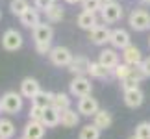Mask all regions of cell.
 I'll use <instances>...</instances> for the list:
<instances>
[{
  "label": "cell",
  "instance_id": "6da1fadb",
  "mask_svg": "<svg viewBox=\"0 0 150 139\" xmlns=\"http://www.w3.org/2000/svg\"><path fill=\"white\" fill-rule=\"evenodd\" d=\"M98 13H100V19L106 22V24H115V22H119L122 19L124 9H122V6L119 2H115V0H106V2L102 4Z\"/></svg>",
  "mask_w": 150,
  "mask_h": 139
},
{
  "label": "cell",
  "instance_id": "7a4b0ae2",
  "mask_svg": "<svg viewBox=\"0 0 150 139\" xmlns=\"http://www.w3.org/2000/svg\"><path fill=\"white\" fill-rule=\"evenodd\" d=\"M0 100H2V111L9 115H17L24 106V96L21 95V91H8L2 95Z\"/></svg>",
  "mask_w": 150,
  "mask_h": 139
},
{
  "label": "cell",
  "instance_id": "3957f363",
  "mask_svg": "<svg viewBox=\"0 0 150 139\" xmlns=\"http://www.w3.org/2000/svg\"><path fill=\"white\" fill-rule=\"evenodd\" d=\"M93 91V84L87 76H74L72 82L69 84V93L76 98H82V96H87L91 95Z\"/></svg>",
  "mask_w": 150,
  "mask_h": 139
},
{
  "label": "cell",
  "instance_id": "277c9868",
  "mask_svg": "<svg viewBox=\"0 0 150 139\" xmlns=\"http://www.w3.org/2000/svg\"><path fill=\"white\" fill-rule=\"evenodd\" d=\"M148 19H150L148 11L143 8H137V9H132V13L128 15V24L135 32H145L148 30Z\"/></svg>",
  "mask_w": 150,
  "mask_h": 139
},
{
  "label": "cell",
  "instance_id": "5b68a950",
  "mask_svg": "<svg viewBox=\"0 0 150 139\" xmlns=\"http://www.w3.org/2000/svg\"><path fill=\"white\" fill-rule=\"evenodd\" d=\"M48 57H50L52 65H56V67H69L71 61H72V57H74V54L67 48V46L59 45V46H52Z\"/></svg>",
  "mask_w": 150,
  "mask_h": 139
},
{
  "label": "cell",
  "instance_id": "8992f818",
  "mask_svg": "<svg viewBox=\"0 0 150 139\" xmlns=\"http://www.w3.org/2000/svg\"><path fill=\"white\" fill-rule=\"evenodd\" d=\"M24 39H22V33L15 28H9L2 33V48L8 52H17L22 46Z\"/></svg>",
  "mask_w": 150,
  "mask_h": 139
},
{
  "label": "cell",
  "instance_id": "52a82bcc",
  "mask_svg": "<svg viewBox=\"0 0 150 139\" xmlns=\"http://www.w3.org/2000/svg\"><path fill=\"white\" fill-rule=\"evenodd\" d=\"M109 45L115 50H122L128 45H132V37H130L128 30H124V28H113L111 33H109Z\"/></svg>",
  "mask_w": 150,
  "mask_h": 139
},
{
  "label": "cell",
  "instance_id": "ba28073f",
  "mask_svg": "<svg viewBox=\"0 0 150 139\" xmlns=\"http://www.w3.org/2000/svg\"><path fill=\"white\" fill-rule=\"evenodd\" d=\"M98 109H100L98 100H96V98H93L91 95L82 96V98L78 100V113L83 115V117H93V115L98 111Z\"/></svg>",
  "mask_w": 150,
  "mask_h": 139
},
{
  "label": "cell",
  "instance_id": "9c48e42d",
  "mask_svg": "<svg viewBox=\"0 0 150 139\" xmlns=\"http://www.w3.org/2000/svg\"><path fill=\"white\" fill-rule=\"evenodd\" d=\"M32 35H33L35 43H52V39H54V28L50 24H47V22H39L32 30Z\"/></svg>",
  "mask_w": 150,
  "mask_h": 139
},
{
  "label": "cell",
  "instance_id": "30bf717a",
  "mask_svg": "<svg viewBox=\"0 0 150 139\" xmlns=\"http://www.w3.org/2000/svg\"><path fill=\"white\" fill-rule=\"evenodd\" d=\"M109 33H111V30H109L108 26L98 24V26H95L93 30H89V41L96 46H104V45L109 43Z\"/></svg>",
  "mask_w": 150,
  "mask_h": 139
},
{
  "label": "cell",
  "instance_id": "8fae6325",
  "mask_svg": "<svg viewBox=\"0 0 150 139\" xmlns=\"http://www.w3.org/2000/svg\"><path fill=\"white\" fill-rule=\"evenodd\" d=\"M122 98H124V104L128 108L137 109V108L143 106V102H145V93H143L139 87H135V89H124Z\"/></svg>",
  "mask_w": 150,
  "mask_h": 139
},
{
  "label": "cell",
  "instance_id": "7c38bea8",
  "mask_svg": "<svg viewBox=\"0 0 150 139\" xmlns=\"http://www.w3.org/2000/svg\"><path fill=\"white\" fill-rule=\"evenodd\" d=\"M122 61L128 63L130 67H139L141 61H143L141 48L135 45H128L126 48H122Z\"/></svg>",
  "mask_w": 150,
  "mask_h": 139
},
{
  "label": "cell",
  "instance_id": "4fadbf2b",
  "mask_svg": "<svg viewBox=\"0 0 150 139\" xmlns=\"http://www.w3.org/2000/svg\"><path fill=\"white\" fill-rule=\"evenodd\" d=\"M21 24L24 26V28H30V30H33V28H35L39 22H41V11H39L35 6H30V8H28L24 13H22L21 17Z\"/></svg>",
  "mask_w": 150,
  "mask_h": 139
},
{
  "label": "cell",
  "instance_id": "5bb4252c",
  "mask_svg": "<svg viewBox=\"0 0 150 139\" xmlns=\"http://www.w3.org/2000/svg\"><path fill=\"white\" fill-rule=\"evenodd\" d=\"M89 65H91V61L85 56H74L71 65H69V71H71L74 76H87L89 74Z\"/></svg>",
  "mask_w": 150,
  "mask_h": 139
},
{
  "label": "cell",
  "instance_id": "9a60e30c",
  "mask_svg": "<svg viewBox=\"0 0 150 139\" xmlns=\"http://www.w3.org/2000/svg\"><path fill=\"white\" fill-rule=\"evenodd\" d=\"M39 91H41V84H39L35 78L28 76V78H24L21 82V95L24 98H30V100H32Z\"/></svg>",
  "mask_w": 150,
  "mask_h": 139
},
{
  "label": "cell",
  "instance_id": "2e32d148",
  "mask_svg": "<svg viewBox=\"0 0 150 139\" xmlns=\"http://www.w3.org/2000/svg\"><path fill=\"white\" fill-rule=\"evenodd\" d=\"M47 126L39 121H28L24 126V137L26 139H43Z\"/></svg>",
  "mask_w": 150,
  "mask_h": 139
},
{
  "label": "cell",
  "instance_id": "e0dca14e",
  "mask_svg": "<svg viewBox=\"0 0 150 139\" xmlns=\"http://www.w3.org/2000/svg\"><path fill=\"white\" fill-rule=\"evenodd\" d=\"M145 80V74L141 72L139 67H134L132 69V72L126 76L124 80H120V85H122V89H135L139 87V84Z\"/></svg>",
  "mask_w": 150,
  "mask_h": 139
},
{
  "label": "cell",
  "instance_id": "ac0fdd59",
  "mask_svg": "<svg viewBox=\"0 0 150 139\" xmlns=\"http://www.w3.org/2000/svg\"><path fill=\"white\" fill-rule=\"evenodd\" d=\"M78 26L82 28V30H93L95 26H98L100 22H98V17H96V13H93V11H82V13L78 15Z\"/></svg>",
  "mask_w": 150,
  "mask_h": 139
},
{
  "label": "cell",
  "instance_id": "d6986e66",
  "mask_svg": "<svg viewBox=\"0 0 150 139\" xmlns=\"http://www.w3.org/2000/svg\"><path fill=\"white\" fill-rule=\"evenodd\" d=\"M78 123H80V113H76V109L69 108L59 113V124L63 128H76Z\"/></svg>",
  "mask_w": 150,
  "mask_h": 139
},
{
  "label": "cell",
  "instance_id": "ffe728a7",
  "mask_svg": "<svg viewBox=\"0 0 150 139\" xmlns=\"http://www.w3.org/2000/svg\"><path fill=\"white\" fill-rule=\"evenodd\" d=\"M98 61L102 63V65H106L108 69H113L120 60H119L117 50H115L113 46H111V48H104V50H100V54H98Z\"/></svg>",
  "mask_w": 150,
  "mask_h": 139
},
{
  "label": "cell",
  "instance_id": "44dd1931",
  "mask_svg": "<svg viewBox=\"0 0 150 139\" xmlns=\"http://www.w3.org/2000/svg\"><path fill=\"white\" fill-rule=\"evenodd\" d=\"M59 113H61V111H57L54 106L45 108L41 123L47 126V128H56V126H59Z\"/></svg>",
  "mask_w": 150,
  "mask_h": 139
},
{
  "label": "cell",
  "instance_id": "7402d4cb",
  "mask_svg": "<svg viewBox=\"0 0 150 139\" xmlns=\"http://www.w3.org/2000/svg\"><path fill=\"white\" fill-rule=\"evenodd\" d=\"M93 124L100 130H108L109 126L113 124V117L108 109H98L95 115H93Z\"/></svg>",
  "mask_w": 150,
  "mask_h": 139
},
{
  "label": "cell",
  "instance_id": "603a6c76",
  "mask_svg": "<svg viewBox=\"0 0 150 139\" xmlns=\"http://www.w3.org/2000/svg\"><path fill=\"white\" fill-rule=\"evenodd\" d=\"M89 76L96 80H108L111 76V69H108L106 65H102L100 61H91L89 65Z\"/></svg>",
  "mask_w": 150,
  "mask_h": 139
},
{
  "label": "cell",
  "instance_id": "cb8c5ba5",
  "mask_svg": "<svg viewBox=\"0 0 150 139\" xmlns=\"http://www.w3.org/2000/svg\"><path fill=\"white\" fill-rule=\"evenodd\" d=\"M52 100H54V93L52 91H39L35 96L32 98V104H35V106H39V108H48V106H52Z\"/></svg>",
  "mask_w": 150,
  "mask_h": 139
},
{
  "label": "cell",
  "instance_id": "d4e9b609",
  "mask_svg": "<svg viewBox=\"0 0 150 139\" xmlns=\"http://www.w3.org/2000/svg\"><path fill=\"white\" fill-rule=\"evenodd\" d=\"M45 15H47V21L48 22H59V21H63V17H65V11H63V6L61 4L54 2L47 11H45Z\"/></svg>",
  "mask_w": 150,
  "mask_h": 139
},
{
  "label": "cell",
  "instance_id": "484cf974",
  "mask_svg": "<svg viewBox=\"0 0 150 139\" xmlns=\"http://www.w3.org/2000/svg\"><path fill=\"white\" fill-rule=\"evenodd\" d=\"M52 106H54L57 111L69 109V108H71V95H67V93H54V100H52Z\"/></svg>",
  "mask_w": 150,
  "mask_h": 139
},
{
  "label": "cell",
  "instance_id": "4316f807",
  "mask_svg": "<svg viewBox=\"0 0 150 139\" xmlns=\"http://www.w3.org/2000/svg\"><path fill=\"white\" fill-rule=\"evenodd\" d=\"M102 130L96 128L95 124H85L78 134V139H100Z\"/></svg>",
  "mask_w": 150,
  "mask_h": 139
},
{
  "label": "cell",
  "instance_id": "83f0119b",
  "mask_svg": "<svg viewBox=\"0 0 150 139\" xmlns=\"http://www.w3.org/2000/svg\"><path fill=\"white\" fill-rule=\"evenodd\" d=\"M15 135V124L9 119H0V139H11Z\"/></svg>",
  "mask_w": 150,
  "mask_h": 139
},
{
  "label": "cell",
  "instance_id": "f1b7e54d",
  "mask_svg": "<svg viewBox=\"0 0 150 139\" xmlns=\"http://www.w3.org/2000/svg\"><path fill=\"white\" fill-rule=\"evenodd\" d=\"M132 69H134V67H130L128 63H124V61L120 63V61H119L117 65H115V67L111 69V74H113V76L117 78V80H124V78H126V76H128V74L132 72Z\"/></svg>",
  "mask_w": 150,
  "mask_h": 139
},
{
  "label": "cell",
  "instance_id": "f546056e",
  "mask_svg": "<svg viewBox=\"0 0 150 139\" xmlns=\"http://www.w3.org/2000/svg\"><path fill=\"white\" fill-rule=\"evenodd\" d=\"M28 8H30V2H28V0H11L9 2V11L17 17H21Z\"/></svg>",
  "mask_w": 150,
  "mask_h": 139
},
{
  "label": "cell",
  "instance_id": "4dcf8cb0",
  "mask_svg": "<svg viewBox=\"0 0 150 139\" xmlns=\"http://www.w3.org/2000/svg\"><path fill=\"white\" fill-rule=\"evenodd\" d=\"M135 137L139 139H150V123L148 121H145V123H139L135 126Z\"/></svg>",
  "mask_w": 150,
  "mask_h": 139
},
{
  "label": "cell",
  "instance_id": "1f68e13d",
  "mask_svg": "<svg viewBox=\"0 0 150 139\" xmlns=\"http://www.w3.org/2000/svg\"><path fill=\"white\" fill-rule=\"evenodd\" d=\"M104 0H82V9L83 11H93V13H98L102 8Z\"/></svg>",
  "mask_w": 150,
  "mask_h": 139
},
{
  "label": "cell",
  "instance_id": "d6a6232c",
  "mask_svg": "<svg viewBox=\"0 0 150 139\" xmlns=\"http://www.w3.org/2000/svg\"><path fill=\"white\" fill-rule=\"evenodd\" d=\"M43 111H45L43 108H39V106H35V104H32L30 111H28V117H30V121H39V123H41V119H43Z\"/></svg>",
  "mask_w": 150,
  "mask_h": 139
},
{
  "label": "cell",
  "instance_id": "836d02e7",
  "mask_svg": "<svg viewBox=\"0 0 150 139\" xmlns=\"http://www.w3.org/2000/svg\"><path fill=\"white\" fill-rule=\"evenodd\" d=\"M52 50V43H35V52L41 56H48Z\"/></svg>",
  "mask_w": 150,
  "mask_h": 139
},
{
  "label": "cell",
  "instance_id": "e575fe53",
  "mask_svg": "<svg viewBox=\"0 0 150 139\" xmlns=\"http://www.w3.org/2000/svg\"><path fill=\"white\" fill-rule=\"evenodd\" d=\"M52 4H54V0H33V6H35L39 11H43V13L50 8Z\"/></svg>",
  "mask_w": 150,
  "mask_h": 139
},
{
  "label": "cell",
  "instance_id": "d590c367",
  "mask_svg": "<svg viewBox=\"0 0 150 139\" xmlns=\"http://www.w3.org/2000/svg\"><path fill=\"white\" fill-rule=\"evenodd\" d=\"M139 69H141V72L145 74V78H150V56L148 57H143Z\"/></svg>",
  "mask_w": 150,
  "mask_h": 139
},
{
  "label": "cell",
  "instance_id": "8d00e7d4",
  "mask_svg": "<svg viewBox=\"0 0 150 139\" xmlns=\"http://www.w3.org/2000/svg\"><path fill=\"white\" fill-rule=\"evenodd\" d=\"M67 4H71V6H74V4H82V0H65Z\"/></svg>",
  "mask_w": 150,
  "mask_h": 139
},
{
  "label": "cell",
  "instance_id": "74e56055",
  "mask_svg": "<svg viewBox=\"0 0 150 139\" xmlns=\"http://www.w3.org/2000/svg\"><path fill=\"white\" fill-rule=\"evenodd\" d=\"M141 2H143V4H150V0H141Z\"/></svg>",
  "mask_w": 150,
  "mask_h": 139
},
{
  "label": "cell",
  "instance_id": "f35d334b",
  "mask_svg": "<svg viewBox=\"0 0 150 139\" xmlns=\"http://www.w3.org/2000/svg\"><path fill=\"white\" fill-rule=\"evenodd\" d=\"M128 139H139V137H135V135H132V137H128Z\"/></svg>",
  "mask_w": 150,
  "mask_h": 139
},
{
  "label": "cell",
  "instance_id": "ab89813d",
  "mask_svg": "<svg viewBox=\"0 0 150 139\" xmlns=\"http://www.w3.org/2000/svg\"><path fill=\"white\" fill-rule=\"evenodd\" d=\"M0 111H2V100H0Z\"/></svg>",
  "mask_w": 150,
  "mask_h": 139
},
{
  "label": "cell",
  "instance_id": "60d3db41",
  "mask_svg": "<svg viewBox=\"0 0 150 139\" xmlns=\"http://www.w3.org/2000/svg\"><path fill=\"white\" fill-rule=\"evenodd\" d=\"M148 30H150V19H148Z\"/></svg>",
  "mask_w": 150,
  "mask_h": 139
},
{
  "label": "cell",
  "instance_id": "b9f144b4",
  "mask_svg": "<svg viewBox=\"0 0 150 139\" xmlns=\"http://www.w3.org/2000/svg\"><path fill=\"white\" fill-rule=\"evenodd\" d=\"M148 46H150V37H148Z\"/></svg>",
  "mask_w": 150,
  "mask_h": 139
},
{
  "label": "cell",
  "instance_id": "7bdbcfd3",
  "mask_svg": "<svg viewBox=\"0 0 150 139\" xmlns=\"http://www.w3.org/2000/svg\"><path fill=\"white\" fill-rule=\"evenodd\" d=\"M0 19H2V11H0Z\"/></svg>",
  "mask_w": 150,
  "mask_h": 139
},
{
  "label": "cell",
  "instance_id": "ee69618b",
  "mask_svg": "<svg viewBox=\"0 0 150 139\" xmlns=\"http://www.w3.org/2000/svg\"><path fill=\"white\" fill-rule=\"evenodd\" d=\"M21 139H26V137H24V135H22V137H21Z\"/></svg>",
  "mask_w": 150,
  "mask_h": 139
},
{
  "label": "cell",
  "instance_id": "f6af8a7d",
  "mask_svg": "<svg viewBox=\"0 0 150 139\" xmlns=\"http://www.w3.org/2000/svg\"><path fill=\"white\" fill-rule=\"evenodd\" d=\"M54 2H57V0H54Z\"/></svg>",
  "mask_w": 150,
  "mask_h": 139
},
{
  "label": "cell",
  "instance_id": "bcb514c9",
  "mask_svg": "<svg viewBox=\"0 0 150 139\" xmlns=\"http://www.w3.org/2000/svg\"><path fill=\"white\" fill-rule=\"evenodd\" d=\"M104 2H106V0H104Z\"/></svg>",
  "mask_w": 150,
  "mask_h": 139
}]
</instances>
